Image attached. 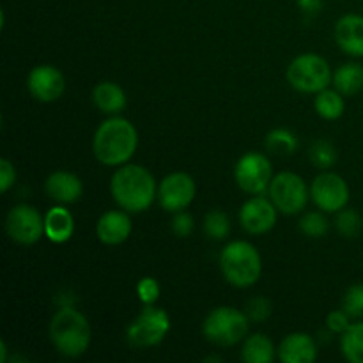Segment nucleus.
<instances>
[{
	"mask_svg": "<svg viewBox=\"0 0 363 363\" xmlns=\"http://www.w3.org/2000/svg\"><path fill=\"white\" fill-rule=\"evenodd\" d=\"M335 229L340 236L347 238V240L358 238L363 229V220H362L360 213L354 211V209H350V208L340 209V211L337 213Z\"/></svg>",
	"mask_w": 363,
	"mask_h": 363,
	"instance_id": "28",
	"label": "nucleus"
},
{
	"mask_svg": "<svg viewBox=\"0 0 363 363\" xmlns=\"http://www.w3.org/2000/svg\"><path fill=\"white\" fill-rule=\"evenodd\" d=\"M74 233L73 215L67 208L55 206L45 213V238H48L52 243L62 245L71 240Z\"/></svg>",
	"mask_w": 363,
	"mask_h": 363,
	"instance_id": "19",
	"label": "nucleus"
},
{
	"mask_svg": "<svg viewBox=\"0 0 363 363\" xmlns=\"http://www.w3.org/2000/svg\"><path fill=\"white\" fill-rule=\"evenodd\" d=\"M277 357L282 363H312L318 358V346L308 333L293 332L279 344Z\"/></svg>",
	"mask_w": 363,
	"mask_h": 363,
	"instance_id": "17",
	"label": "nucleus"
},
{
	"mask_svg": "<svg viewBox=\"0 0 363 363\" xmlns=\"http://www.w3.org/2000/svg\"><path fill=\"white\" fill-rule=\"evenodd\" d=\"M300 225V230L307 238H312V240H321L323 236H326L330 229V223L326 220V216L323 215V211H308L305 213L303 216L298 222Z\"/></svg>",
	"mask_w": 363,
	"mask_h": 363,
	"instance_id": "29",
	"label": "nucleus"
},
{
	"mask_svg": "<svg viewBox=\"0 0 363 363\" xmlns=\"http://www.w3.org/2000/svg\"><path fill=\"white\" fill-rule=\"evenodd\" d=\"M250 319L247 312L234 307H216L206 315L202 333L206 340L220 347H230L247 339Z\"/></svg>",
	"mask_w": 363,
	"mask_h": 363,
	"instance_id": "5",
	"label": "nucleus"
},
{
	"mask_svg": "<svg viewBox=\"0 0 363 363\" xmlns=\"http://www.w3.org/2000/svg\"><path fill=\"white\" fill-rule=\"evenodd\" d=\"M268 194L279 213L284 215H298L311 201V186H307L300 174L289 170L273 176Z\"/></svg>",
	"mask_w": 363,
	"mask_h": 363,
	"instance_id": "8",
	"label": "nucleus"
},
{
	"mask_svg": "<svg viewBox=\"0 0 363 363\" xmlns=\"http://www.w3.org/2000/svg\"><path fill=\"white\" fill-rule=\"evenodd\" d=\"M204 233L209 240H225L230 233V220L227 213H223L222 209H211L204 216Z\"/></svg>",
	"mask_w": 363,
	"mask_h": 363,
	"instance_id": "27",
	"label": "nucleus"
},
{
	"mask_svg": "<svg viewBox=\"0 0 363 363\" xmlns=\"http://www.w3.org/2000/svg\"><path fill=\"white\" fill-rule=\"evenodd\" d=\"M314 108L318 116L325 121H337L344 116L346 103L344 96L337 89H323L321 92L315 94Z\"/></svg>",
	"mask_w": 363,
	"mask_h": 363,
	"instance_id": "23",
	"label": "nucleus"
},
{
	"mask_svg": "<svg viewBox=\"0 0 363 363\" xmlns=\"http://www.w3.org/2000/svg\"><path fill=\"white\" fill-rule=\"evenodd\" d=\"M110 194L116 204L128 213H144L158 201V186L145 167L124 163L110 179Z\"/></svg>",
	"mask_w": 363,
	"mask_h": 363,
	"instance_id": "1",
	"label": "nucleus"
},
{
	"mask_svg": "<svg viewBox=\"0 0 363 363\" xmlns=\"http://www.w3.org/2000/svg\"><path fill=\"white\" fill-rule=\"evenodd\" d=\"M137 147V128L131 121L119 116H112L103 121L92 137L94 158L105 167H121L130 163Z\"/></svg>",
	"mask_w": 363,
	"mask_h": 363,
	"instance_id": "2",
	"label": "nucleus"
},
{
	"mask_svg": "<svg viewBox=\"0 0 363 363\" xmlns=\"http://www.w3.org/2000/svg\"><path fill=\"white\" fill-rule=\"evenodd\" d=\"M350 186L340 174L325 170L311 184V199L323 213H339L347 208Z\"/></svg>",
	"mask_w": 363,
	"mask_h": 363,
	"instance_id": "11",
	"label": "nucleus"
},
{
	"mask_svg": "<svg viewBox=\"0 0 363 363\" xmlns=\"http://www.w3.org/2000/svg\"><path fill=\"white\" fill-rule=\"evenodd\" d=\"M45 191L59 204H73L84 195V183L69 170H55L45 181Z\"/></svg>",
	"mask_w": 363,
	"mask_h": 363,
	"instance_id": "16",
	"label": "nucleus"
},
{
	"mask_svg": "<svg viewBox=\"0 0 363 363\" xmlns=\"http://www.w3.org/2000/svg\"><path fill=\"white\" fill-rule=\"evenodd\" d=\"M27 89L34 99L41 103L57 101L66 91V78L62 71L52 64L32 67L27 77Z\"/></svg>",
	"mask_w": 363,
	"mask_h": 363,
	"instance_id": "14",
	"label": "nucleus"
},
{
	"mask_svg": "<svg viewBox=\"0 0 363 363\" xmlns=\"http://www.w3.org/2000/svg\"><path fill=\"white\" fill-rule=\"evenodd\" d=\"M342 308L353 319L363 318V284H354L346 291L342 300Z\"/></svg>",
	"mask_w": 363,
	"mask_h": 363,
	"instance_id": "30",
	"label": "nucleus"
},
{
	"mask_svg": "<svg viewBox=\"0 0 363 363\" xmlns=\"http://www.w3.org/2000/svg\"><path fill=\"white\" fill-rule=\"evenodd\" d=\"M6 233L14 243L34 245L45 236V216L30 204H18L6 216Z\"/></svg>",
	"mask_w": 363,
	"mask_h": 363,
	"instance_id": "10",
	"label": "nucleus"
},
{
	"mask_svg": "<svg viewBox=\"0 0 363 363\" xmlns=\"http://www.w3.org/2000/svg\"><path fill=\"white\" fill-rule=\"evenodd\" d=\"M137 296L142 305L156 303L160 298L158 280L152 279V277H144V279L137 284Z\"/></svg>",
	"mask_w": 363,
	"mask_h": 363,
	"instance_id": "32",
	"label": "nucleus"
},
{
	"mask_svg": "<svg viewBox=\"0 0 363 363\" xmlns=\"http://www.w3.org/2000/svg\"><path fill=\"white\" fill-rule=\"evenodd\" d=\"M340 351L351 363H363V321L353 323L340 335Z\"/></svg>",
	"mask_w": 363,
	"mask_h": 363,
	"instance_id": "24",
	"label": "nucleus"
},
{
	"mask_svg": "<svg viewBox=\"0 0 363 363\" xmlns=\"http://www.w3.org/2000/svg\"><path fill=\"white\" fill-rule=\"evenodd\" d=\"M131 229L133 225H131L130 213L124 209H112L99 216L96 223V236L103 245L116 247L131 236Z\"/></svg>",
	"mask_w": 363,
	"mask_h": 363,
	"instance_id": "15",
	"label": "nucleus"
},
{
	"mask_svg": "<svg viewBox=\"0 0 363 363\" xmlns=\"http://www.w3.org/2000/svg\"><path fill=\"white\" fill-rule=\"evenodd\" d=\"M247 315L254 323H264L272 315V301L264 296L252 298L247 303Z\"/></svg>",
	"mask_w": 363,
	"mask_h": 363,
	"instance_id": "31",
	"label": "nucleus"
},
{
	"mask_svg": "<svg viewBox=\"0 0 363 363\" xmlns=\"http://www.w3.org/2000/svg\"><path fill=\"white\" fill-rule=\"evenodd\" d=\"M335 43L344 53L360 59L363 57V16L362 14H344L335 23Z\"/></svg>",
	"mask_w": 363,
	"mask_h": 363,
	"instance_id": "18",
	"label": "nucleus"
},
{
	"mask_svg": "<svg viewBox=\"0 0 363 363\" xmlns=\"http://www.w3.org/2000/svg\"><path fill=\"white\" fill-rule=\"evenodd\" d=\"M220 272L230 286L247 289L259 282L262 273V259L257 248L243 240L230 241L220 254Z\"/></svg>",
	"mask_w": 363,
	"mask_h": 363,
	"instance_id": "4",
	"label": "nucleus"
},
{
	"mask_svg": "<svg viewBox=\"0 0 363 363\" xmlns=\"http://www.w3.org/2000/svg\"><path fill=\"white\" fill-rule=\"evenodd\" d=\"M194 230H195V220L190 213H186V209H184V211L174 213L172 233L176 234L177 238H188Z\"/></svg>",
	"mask_w": 363,
	"mask_h": 363,
	"instance_id": "33",
	"label": "nucleus"
},
{
	"mask_svg": "<svg viewBox=\"0 0 363 363\" xmlns=\"http://www.w3.org/2000/svg\"><path fill=\"white\" fill-rule=\"evenodd\" d=\"M277 357V347L264 333L247 335L241 347V360L245 363H272Z\"/></svg>",
	"mask_w": 363,
	"mask_h": 363,
	"instance_id": "21",
	"label": "nucleus"
},
{
	"mask_svg": "<svg viewBox=\"0 0 363 363\" xmlns=\"http://www.w3.org/2000/svg\"><path fill=\"white\" fill-rule=\"evenodd\" d=\"M241 227L248 234L261 236V234L269 233L275 227L277 218H279V209L273 204L272 199L264 195H252L240 209Z\"/></svg>",
	"mask_w": 363,
	"mask_h": 363,
	"instance_id": "13",
	"label": "nucleus"
},
{
	"mask_svg": "<svg viewBox=\"0 0 363 363\" xmlns=\"http://www.w3.org/2000/svg\"><path fill=\"white\" fill-rule=\"evenodd\" d=\"M333 89L342 96H354L363 89V66L360 62H346L333 71Z\"/></svg>",
	"mask_w": 363,
	"mask_h": 363,
	"instance_id": "22",
	"label": "nucleus"
},
{
	"mask_svg": "<svg viewBox=\"0 0 363 363\" xmlns=\"http://www.w3.org/2000/svg\"><path fill=\"white\" fill-rule=\"evenodd\" d=\"M197 195V184L186 172H170L158 184V204L163 211H184Z\"/></svg>",
	"mask_w": 363,
	"mask_h": 363,
	"instance_id": "12",
	"label": "nucleus"
},
{
	"mask_svg": "<svg viewBox=\"0 0 363 363\" xmlns=\"http://www.w3.org/2000/svg\"><path fill=\"white\" fill-rule=\"evenodd\" d=\"M264 145L273 155L289 156L296 151L300 142H298V137L291 130H287V128H277V130L269 131L266 135Z\"/></svg>",
	"mask_w": 363,
	"mask_h": 363,
	"instance_id": "25",
	"label": "nucleus"
},
{
	"mask_svg": "<svg viewBox=\"0 0 363 363\" xmlns=\"http://www.w3.org/2000/svg\"><path fill=\"white\" fill-rule=\"evenodd\" d=\"M206 362H222V358H218V357H208V358H206Z\"/></svg>",
	"mask_w": 363,
	"mask_h": 363,
	"instance_id": "38",
	"label": "nucleus"
},
{
	"mask_svg": "<svg viewBox=\"0 0 363 363\" xmlns=\"http://www.w3.org/2000/svg\"><path fill=\"white\" fill-rule=\"evenodd\" d=\"M16 183V169L7 158L0 160V191L7 194L9 188Z\"/></svg>",
	"mask_w": 363,
	"mask_h": 363,
	"instance_id": "35",
	"label": "nucleus"
},
{
	"mask_svg": "<svg viewBox=\"0 0 363 363\" xmlns=\"http://www.w3.org/2000/svg\"><path fill=\"white\" fill-rule=\"evenodd\" d=\"M308 160L318 169L328 170L337 163L339 152H337V147L330 140H315L308 149Z\"/></svg>",
	"mask_w": 363,
	"mask_h": 363,
	"instance_id": "26",
	"label": "nucleus"
},
{
	"mask_svg": "<svg viewBox=\"0 0 363 363\" xmlns=\"http://www.w3.org/2000/svg\"><path fill=\"white\" fill-rule=\"evenodd\" d=\"M325 0H296L298 7L307 14H318Z\"/></svg>",
	"mask_w": 363,
	"mask_h": 363,
	"instance_id": "36",
	"label": "nucleus"
},
{
	"mask_svg": "<svg viewBox=\"0 0 363 363\" xmlns=\"http://www.w3.org/2000/svg\"><path fill=\"white\" fill-rule=\"evenodd\" d=\"M236 184L248 195H264L273 179L272 162L262 152H245L234 167Z\"/></svg>",
	"mask_w": 363,
	"mask_h": 363,
	"instance_id": "9",
	"label": "nucleus"
},
{
	"mask_svg": "<svg viewBox=\"0 0 363 363\" xmlns=\"http://www.w3.org/2000/svg\"><path fill=\"white\" fill-rule=\"evenodd\" d=\"M170 332V315L167 311L152 305H144L137 318L126 330L128 342L133 347H155L163 342Z\"/></svg>",
	"mask_w": 363,
	"mask_h": 363,
	"instance_id": "7",
	"label": "nucleus"
},
{
	"mask_svg": "<svg viewBox=\"0 0 363 363\" xmlns=\"http://www.w3.org/2000/svg\"><path fill=\"white\" fill-rule=\"evenodd\" d=\"M351 319L353 318H351L344 308H339V311L330 312L328 318H326V326H328V330L332 333H339V335H342V333L353 325Z\"/></svg>",
	"mask_w": 363,
	"mask_h": 363,
	"instance_id": "34",
	"label": "nucleus"
},
{
	"mask_svg": "<svg viewBox=\"0 0 363 363\" xmlns=\"http://www.w3.org/2000/svg\"><path fill=\"white\" fill-rule=\"evenodd\" d=\"M92 103L99 112L117 116L126 108L128 98L121 85L113 84V82H99L92 89Z\"/></svg>",
	"mask_w": 363,
	"mask_h": 363,
	"instance_id": "20",
	"label": "nucleus"
},
{
	"mask_svg": "<svg viewBox=\"0 0 363 363\" xmlns=\"http://www.w3.org/2000/svg\"><path fill=\"white\" fill-rule=\"evenodd\" d=\"M7 346H6V342H4V340H0V362L2 363H6L7 362Z\"/></svg>",
	"mask_w": 363,
	"mask_h": 363,
	"instance_id": "37",
	"label": "nucleus"
},
{
	"mask_svg": "<svg viewBox=\"0 0 363 363\" xmlns=\"http://www.w3.org/2000/svg\"><path fill=\"white\" fill-rule=\"evenodd\" d=\"M332 78L328 60L318 53H301L287 66V82L303 94H318L332 84Z\"/></svg>",
	"mask_w": 363,
	"mask_h": 363,
	"instance_id": "6",
	"label": "nucleus"
},
{
	"mask_svg": "<svg viewBox=\"0 0 363 363\" xmlns=\"http://www.w3.org/2000/svg\"><path fill=\"white\" fill-rule=\"evenodd\" d=\"M92 332L87 318L74 307L59 308L50 321V340L60 354L78 358L91 346Z\"/></svg>",
	"mask_w": 363,
	"mask_h": 363,
	"instance_id": "3",
	"label": "nucleus"
}]
</instances>
